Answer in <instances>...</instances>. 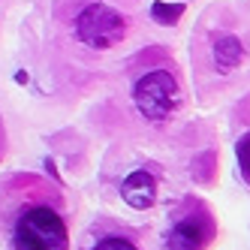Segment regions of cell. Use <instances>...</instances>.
I'll list each match as a JSON object with an SVG mask.
<instances>
[{
    "label": "cell",
    "mask_w": 250,
    "mask_h": 250,
    "mask_svg": "<svg viewBox=\"0 0 250 250\" xmlns=\"http://www.w3.org/2000/svg\"><path fill=\"white\" fill-rule=\"evenodd\" d=\"M211 238V226L202 217H187L181 223H175L172 232L166 235V247L169 250H205Z\"/></svg>",
    "instance_id": "277c9868"
},
{
    "label": "cell",
    "mask_w": 250,
    "mask_h": 250,
    "mask_svg": "<svg viewBox=\"0 0 250 250\" xmlns=\"http://www.w3.org/2000/svg\"><path fill=\"white\" fill-rule=\"evenodd\" d=\"M76 37L87 45V48H115L124 37H127V21L118 9H112L109 3H87L79 15H76Z\"/></svg>",
    "instance_id": "3957f363"
},
{
    "label": "cell",
    "mask_w": 250,
    "mask_h": 250,
    "mask_svg": "<svg viewBox=\"0 0 250 250\" xmlns=\"http://www.w3.org/2000/svg\"><path fill=\"white\" fill-rule=\"evenodd\" d=\"M133 103L139 115L151 124H163L181 103V87L169 69H151L133 87Z\"/></svg>",
    "instance_id": "7a4b0ae2"
},
{
    "label": "cell",
    "mask_w": 250,
    "mask_h": 250,
    "mask_svg": "<svg viewBox=\"0 0 250 250\" xmlns=\"http://www.w3.org/2000/svg\"><path fill=\"white\" fill-rule=\"evenodd\" d=\"M241 61H244L241 40H235L232 33H220V37L214 40V66H217L220 73H232Z\"/></svg>",
    "instance_id": "8992f818"
},
{
    "label": "cell",
    "mask_w": 250,
    "mask_h": 250,
    "mask_svg": "<svg viewBox=\"0 0 250 250\" xmlns=\"http://www.w3.org/2000/svg\"><path fill=\"white\" fill-rule=\"evenodd\" d=\"M91 250H136V244L130 238H121V235H105L100 238Z\"/></svg>",
    "instance_id": "9c48e42d"
},
{
    "label": "cell",
    "mask_w": 250,
    "mask_h": 250,
    "mask_svg": "<svg viewBox=\"0 0 250 250\" xmlns=\"http://www.w3.org/2000/svg\"><path fill=\"white\" fill-rule=\"evenodd\" d=\"M184 15V3H166V0H157V3L151 6V19L157 24H175L178 19Z\"/></svg>",
    "instance_id": "52a82bcc"
},
{
    "label": "cell",
    "mask_w": 250,
    "mask_h": 250,
    "mask_svg": "<svg viewBox=\"0 0 250 250\" xmlns=\"http://www.w3.org/2000/svg\"><path fill=\"white\" fill-rule=\"evenodd\" d=\"M69 232L63 217L48 205H30L12 226V250H66Z\"/></svg>",
    "instance_id": "6da1fadb"
},
{
    "label": "cell",
    "mask_w": 250,
    "mask_h": 250,
    "mask_svg": "<svg viewBox=\"0 0 250 250\" xmlns=\"http://www.w3.org/2000/svg\"><path fill=\"white\" fill-rule=\"evenodd\" d=\"M235 157H238V169H241V178L250 184V133L238 142V148H235Z\"/></svg>",
    "instance_id": "ba28073f"
},
{
    "label": "cell",
    "mask_w": 250,
    "mask_h": 250,
    "mask_svg": "<svg viewBox=\"0 0 250 250\" xmlns=\"http://www.w3.org/2000/svg\"><path fill=\"white\" fill-rule=\"evenodd\" d=\"M121 199L127 202L133 211H148L154 208L157 202V181H154V175L151 172H133L124 178V184H121Z\"/></svg>",
    "instance_id": "5b68a950"
}]
</instances>
